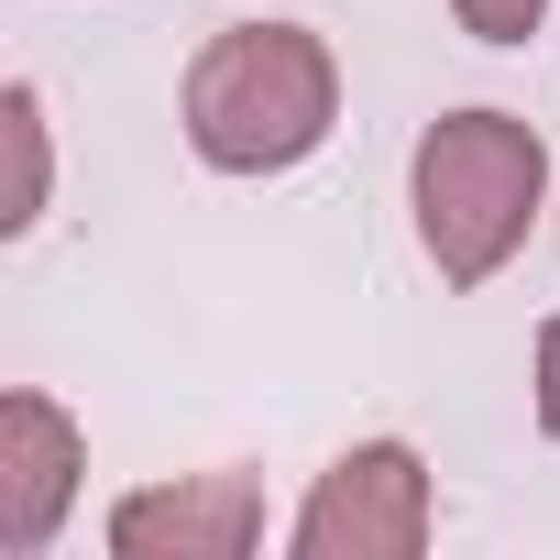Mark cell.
<instances>
[{
    "label": "cell",
    "mask_w": 560,
    "mask_h": 560,
    "mask_svg": "<svg viewBox=\"0 0 560 560\" xmlns=\"http://www.w3.org/2000/svg\"><path fill=\"white\" fill-rule=\"evenodd\" d=\"M187 154L220 176H287L341 121V67L308 23H231L187 56Z\"/></svg>",
    "instance_id": "obj_1"
},
{
    "label": "cell",
    "mask_w": 560,
    "mask_h": 560,
    "mask_svg": "<svg viewBox=\"0 0 560 560\" xmlns=\"http://www.w3.org/2000/svg\"><path fill=\"white\" fill-rule=\"evenodd\" d=\"M407 198H418V242L440 264V287H494L549 198V143L516 110H451L418 132Z\"/></svg>",
    "instance_id": "obj_2"
},
{
    "label": "cell",
    "mask_w": 560,
    "mask_h": 560,
    "mask_svg": "<svg viewBox=\"0 0 560 560\" xmlns=\"http://www.w3.org/2000/svg\"><path fill=\"white\" fill-rule=\"evenodd\" d=\"M429 527H440L429 462H418L407 440H363V451H341V462L308 483L287 549H298V560H418Z\"/></svg>",
    "instance_id": "obj_3"
},
{
    "label": "cell",
    "mask_w": 560,
    "mask_h": 560,
    "mask_svg": "<svg viewBox=\"0 0 560 560\" xmlns=\"http://www.w3.org/2000/svg\"><path fill=\"white\" fill-rule=\"evenodd\" d=\"M78 472H89L78 418L45 385H12L0 396V560H45L56 549V527L78 505Z\"/></svg>",
    "instance_id": "obj_4"
},
{
    "label": "cell",
    "mask_w": 560,
    "mask_h": 560,
    "mask_svg": "<svg viewBox=\"0 0 560 560\" xmlns=\"http://www.w3.org/2000/svg\"><path fill=\"white\" fill-rule=\"evenodd\" d=\"M253 538H264L253 472H187V483H143L110 505V560H242Z\"/></svg>",
    "instance_id": "obj_5"
},
{
    "label": "cell",
    "mask_w": 560,
    "mask_h": 560,
    "mask_svg": "<svg viewBox=\"0 0 560 560\" xmlns=\"http://www.w3.org/2000/svg\"><path fill=\"white\" fill-rule=\"evenodd\" d=\"M0 132H12V198H0V231L23 242L45 220V198H56V143H45V89L34 78L0 89Z\"/></svg>",
    "instance_id": "obj_6"
},
{
    "label": "cell",
    "mask_w": 560,
    "mask_h": 560,
    "mask_svg": "<svg viewBox=\"0 0 560 560\" xmlns=\"http://www.w3.org/2000/svg\"><path fill=\"white\" fill-rule=\"evenodd\" d=\"M451 12H462V34H472V45H527L549 0H451Z\"/></svg>",
    "instance_id": "obj_7"
},
{
    "label": "cell",
    "mask_w": 560,
    "mask_h": 560,
    "mask_svg": "<svg viewBox=\"0 0 560 560\" xmlns=\"http://www.w3.org/2000/svg\"><path fill=\"white\" fill-rule=\"evenodd\" d=\"M538 429H549V451H560V319L538 330Z\"/></svg>",
    "instance_id": "obj_8"
}]
</instances>
